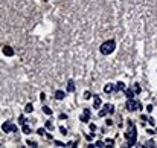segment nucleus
Returning a JSON list of instances; mask_svg holds the SVG:
<instances>
[{
  "label": "nucleus",
  "instance_id": "26",
  "mask_svg": "<svg viewBox=\"0 0 157 148\" xmlns=\"http://www.w3.org/2000/svg\"><path fill=\"white\" fill-rule=\"evenodd\" d=\"M55 145H57V147H66V145H64L63 142H60V141H55Z\"/></svg>",
  "mask_w": 157,
  "mask_h": 148
},
{
  "label": "nucleus",
  "instance_id": "24",
  "mask_svg": "<svg viewBox=\"0 0 157 148\" xmlns=\"http://www.w3.org/2000/svg\"><path fill=\"white\" fill-rule=\"evenodd\" d=\"M37 133L40 134V136H43V134H46V130H44V128H40V130H38Z\"/></svg>",
  "mask_w": 157,
  "mask_h": 148
},
{
  "label": "nucleus",
  "instance_id": "29",
  "mask_svg": "<svg viewBox=\"0 0 157 148\" xmlns=\"http://www.w3.org/2000/svg\"><path fill=\"white\" fill-rule=\"evenodd\" d=\"M40 99H41V101L46 99V95H44V93H40Z\"/></svg>",
  "mask_w": 157,
  "mask_h": 148
},
{
  "label": "nucleus",
  "instance_id": "28",
  "mask_svg": "<svg viewBox=\"0 0 157 148\" xmlns=\"http://www.w3.org/2000/svg\"><path fill=\"white\" fill-rule=\"evenodd\" d=\"M90 130L95 131V130H96V125H95V124H90Z\"/></svg>",
  "mask_w": 157,
  "mask_h": 148
},
{
  "label": "nucleus",
  "instance_id": "14",
  "mask_svg": "<svg viewBox=\"0 0 157 148\" xmlns=\"http://www.w3.org/2000/svg\"><path fill=\"white\" fill-rule=\"evenodd\" d=\"M55 98H57V99H63V98H64V92H63V90H57V92H55Z\"/></svg>",
  "mask_w": 157,
  "mask_h": 148
},
{
  "label": "nucleus",
  "instance_id": "7",
  "mask_svg": "<svg viewBox=\"0 0 157 148\" xmlns=\"http://www.w3.org/2000/svg\"><path fill=\"white\" fill-rule=\"evenodd\" d=\"M3 53L6 57H12V55H14V50H12V47H9V46H5L3 47Z\"/></svg>",
  "mask_w": 157,
  "mask_h": 148
},
{
  "label": "nucleus",
  "instance_id": "30",
  "mask_svg": "<svg viewBox=\"0 0 157 148\" xmlns=\"http://www.w3.org/2000/svg\"><path fill=\"white\" fill-rule=\"evenodd\" d=\"M148 122H150L151 125H154V119H153V118H150V119H148Z\"/></svg>",
  "mask_w": 157,
  "mask_h": 148
},
{
  "label": "nucleus",
  "instance_id": "25",
  "mask_svg": "<svg viewBox=\"0 0 157 148\" xmlns=\"http://www.w3.org/2000/svg\"><path fill=\"white\" fill-rule=\"evenodd\" d=\"M90 96H91L90 92H86V93H84V99H90Z\"/></svg>",
  "mask_w": 157,
  "mask_h": 148
},
{
  "label": "nucleus",
  "instance_id": "8",
  "mask_svg": "<svg viewBox=\"0 0 157 148\" xmlns=\"http://www.w3.org/2000/svg\"><path fill=\"white\" fill-rule=\"evenodd\" d=\"M121 90H125V84H124L122 81H119V83L114 84V92H121Z\"/></svg>",
  "mask_w": 157,
  "mask_h": 148
},
{
  "label": "nucleus",
  "instance_id": "10",
  "mask_svg": "<svg viewBox=\"0 0 157 148\" xmlns=\"http://www.w3.org/2000/svg\"><path fill=\"white\" fill-rule=\"evenodd\" d=\"M67 92H75V83H73V79H69V81H67Z\"/></svg>",
  "mask_w": 157,
  "mask_h": 148
},
{
  "label": "nucleus",
  "instance_id": "27",
  "mask_svg": "<svg viewBox=\"0 0 157 148\" xmlns=\"http://www.w3.org/2000/svg\"><path fill=\"white\" fill-rule=\"evenodd\" d=\"M147 112H150V113L153 112V104H150V105H147Z\"/></svg>",
  "mask_w": 157,
  "mask_h": 148
},
{
  "label": "nucleus",
  "instance_id": "21",
  "mask_svg": "<svg viewBox=\"0 0 157 148\" xmlns=\"http://www.w3.org/2000/svg\"><path fill=\"white\" fill-rule=\"evenodd\" d=\"M60 133H61V134H64V136H66V134H67V130L64 128V127H60Z\"/></svg>",
  "mask_w": 157,
  "mask_h": 148
},
{
  "label": "nucleus",
  "instance_id": "3",
  "mask_svg": "<svg viewBox=\"0 0 157 148\" xmlns=\"http://www.w3.org/2000/svg\"><path fill=\"white\" fill-rule=\"evenodd\" d=\"M137 109H142V104H140L139 101H134V99H128V101H127V110L136 112Z\"/></svg>",
  "mask_w": 157,
  "mask_h": 148
},
{
  "label": "nucleus",
  "instance_id": "22",
  "mask_svg": "<svg viewBox=\"0 0 157 148\" xmlns=\"http://www.w3.org/2000/svg\"><path fill=\"white\" fill-rule=\"evenodd\" d=\"M145 147H148V148H151V147H154V141H148V142L145 144Z\"/></svg>",
  "mask_w": 157,
  "mask_h": 148
},
{
  "label": "nucleus",
  "instance_id": "20",
  "mask_svg": "<svg viewBox=\"0 0 157 148\" xmlns=\"http://www.w3.org/2000/svg\"><path fill=\"white\" fill-rule=\"evenodd\" d=\"M24 122H26V119H24V116H20V118H18V124H20V125H23Z\"/></svg>",
  "mask_w": 157,
  "mask_h": 148
},
{
  "label": "nucleus",
  "instance_id": "17",
  "mask_svg": "<svg viewBox=\"0 0 157 148\" xmlns=\"http://www.w3.org/2000/svg\"><path fill=\"white\" fill-rule=\"evenodd\" d=\"M133 90H134V93H140V90H142V89H140L139 83H134V89H133Z\"/></svg>",
  "mask_w": 157,
  "mask_h": 148
},
{
  "label": "nucleus",
  "instance_id": "18",
  "mask_svg": "<svg viewBox=\"0 0 157 148\" xmlns=\"http://www.w3.org/2000/svg\"><path fill=\"white\" fill-rule=\"evenodd\" d=\"M114 145V141L113 139H107L105 141V147H113Z\"/></svg>",
  "mask_w": 157,
  "mask_h": 148
},
{
  "label": "nucleus",
  "instance_id": "12",
  "mask_svg": "<svg viewBox=\"0 0 157 148\" xmlns=\"http://www.w3.org/2000/svg\"><path fill=\"white\" fill-rule=\"evenodd\" d=\"M104 92H105V93H111V92H114V84H107L105 87H104Z\"/></svg>",
  "mask_w": 157,
  "mask_h": 148
},
{
  "label": "nucleus",
  "instance_id": "2",
  "mask_svg": "<svg viewBox=\"0 0 157 148\" xmlns=\"http://www.w3.org/2000/svg\"><path fill=\"white\" fill-rule=\"evenodd\" d=\"M114 49H116V41L114 40H107V41H104L101 44V47H99L102 55H110V53L114 52Z\"/></svg>",
  "mask_w": 157,
  "mask_h": 148
},
{
  "label": "nucleus",
  "instance_id": "13",
  "mask_svg": "<svg viewBox=\"0 0 157 148\" xmlns=\"http://www.w3.org/2000/svg\"><path fill=\"white\" fill-rule=\"evenodd\" d=\"M24 112H26V113H32V112H34V105H32V104H26Z\"/></svg>",
  "mask_w": 157,
  "mask_h": 148
},
{
  "label": "nucleus",
  "instance_id": "6",
  "mask_svg": "<svg viewBox=\"0 0 157 148\" xmlns=\"http://www.w3.org/2000/svg\"><path fill=\"white\" fill-rule=\"evenodd\" d=\"M80 119L83 121V122H88V121H90V109H84V112H83Z\"/></svg>",
  "mask_w": 157,
  "mask_h": 148
},
{
  "label": "nucleus",
  "instance_id": "16",
  "mask_svg": "<svg viewBox=\"0 0 157 148\" xmlns=\"http://www.w3.org/2000/svg\"><path fill=\"white\" fill-rule=\"evenodd\" d=\"M43 112H44L46 115H52V110H50V107H47V105H44V107H43Z\"/></svg>",
  "mask_w": 157,
  "mask_h": 148
},
{
  "label": "nucleus",
  "instance_id": "4",
  "mask_svg": "<svg viewBox=\"0 0 157 148\" xmlns=\"http://www.w3.org/2000/svg\"><path fill=\"white\" fill-rule=\"evenodd\" d=\"M114 113V107L111 104H105L102 107V110H99V118H104L105 115H113Z\"/></svg>",
  "mask_w": 157,
  "mask_h": 148
},
{
  "label": "nucleus",
  "instance_id": "9",
  "mask_svg": "<svg viewBox=\"0 0 157 148\" xmlns=\"http://www.w3.org/2000/svg\"><path fill=\"white\" fill-rule=\"evenodd\" d=\"M125 95H127V99H133V98H134V90L125 89Z\"/></svg>",
  "mask_w": 157,
  "mask_h": 148
},
{
  "label": "nucleus",
  "instance_id": "23",
  "mask_svg": "<svg viewBox=\"0 0 157 148\" xmlns=\"http://www.w3.org/2000/svg\"><path fill=\"white\" fill-rule=\"evenodd\" d=\"M93 147H98V148H101V147H105V145H104V142H101V141H99V142H96Z\"/></svg>",
  "mask_w": 157,
  "mask_h": 148
},
{
  "label": "nucleus",
  "instance_id": "15",
  "mask_svg": "<svg viewBox=\"0 0 157 148\" xmlns=\"http://www.w3.org/2000/svg\"><path fill=\"white\" fill-rule=\"evenodd\" d=\"M21 130H23L24 134H29V133H31V127H29V125H26V124L21 125Z\"/></svg>",
  "mask_w": 157,
  "mask_h": 148
},
{
  "label": "nucleus",
  "instance_id": "5",
  "mask_svg": "<svg viewBox=\"0 0 157 148\" xmlns=\"http://www.w3.org/2000/svg\"><path fill=\"white\" fill-rule=\"evenodd\" d=\"M2 130H3L5 133H15L18 128H17V125H14L12 122H5V124L2 125Z\"/></svg>",
  "mask_w": 157,
  "mask_h": 148
},
{
  "label": "nucleus",
  "instance_id": "19",
  "mask_svg": "<svg viewBox=\"0 0 157 148\" xmlns=\"http://www.w3.org/2000/svg\"><path fill=\"white\" fill-rule=\"evenodd\" d=\"M26 144H28L29 147H32V148H35V147H38V145H37V142H32V141H28V142H26Z\"/></svg>",
  "mask_w": 157,
  "mask_h": 148
},
{
  "label": "nucleus",
  "instance_id": "1",
  "mask_svg": "<svg viewBox=\"0 0 157 148\" xmlns=\"http://www.w3.org/2000/svg\"><path fill=\"white\" fill-rule=\"evenodd\" d=\"M125 139L128 142V147H133L137 141V128L130 119H128V128H127V133H125Z\"/></svg>",
  "mask_w": 157,
  "mask_h": 148
},
{
  "label": "nucleus",
  "instance_id": "11",
  "mask_svg": "<svg viewBox=\"0 0 157 148\" xmlns=\"http://www.w3.org/2000/svg\"><path fill=\"white\" fill-rule=\"evenodd\" d=\"M99 107H101V98L95 96V99H93V109H99Z\"/></svg>",
  "mask_w": 157,
  "mask_h": 148
}]
</instances>
